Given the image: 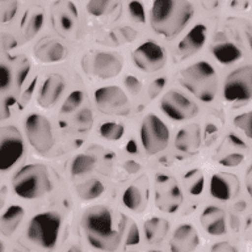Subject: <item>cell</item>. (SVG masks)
Instances as JSON below:
<instances>
[{
	"label": "cell",
	"instance_id": "23",
	"mask_svg": "<svg viewBox=\"0 0 252 252\" xmlns=\"http://www.w3.org/2000/svg\"><path fill=\"white\" fill-rule=\"evenodd\" d=\"M24 208L20 205H11L7 210H4L1 220H0V227L4 235H12L19 227L24 218Z\"/></svg>",
	"mask_w": 252,
	"mask_h": 252
},
{
	"label": "cell",
	"instance_id": "19",
	"mask_svg": "<svg viewBox=\"0 0 252 252\" xmlns=\"http://www.w3.org/2000/svg\"><path fill=\"white\" fill-rule=\"evenodd\" d=\"M201 145V131L197 125L184 126L177 131L175 138V147L184 154H194Z\"/></svg>",
	"mask_w": 252,
	"mask_h": 252
},
{
	"label": "cell",
	"instance_id": "2",
	"mask_svg": "<svg viewBox=\"0 0 252 252\" xmlns=\"http://www.w3.org/2000/svg\"><path fill=\"white\" fill-rule=\"evenodd\" d=\"M194 8L189 0H154L150 23L158 34L173 38L192 19Z\"/></svg>",
	"mask_w": 252,
	"mask_h": 252
},
{
	"label": "cell",
	"instance_id": "38",
	"mask_svg": "<svg viewBox=\"0 0 252 252\" xmlns=\"http://www.w3.org/2000/svg\"><path fill=\"white\" fill-rule=\"evenodd\" d=\"M12 86V71L11 68L5 64L1 63L0 66V90L5 92L11 88Z\"/></svg>",
	"mask_w": 252,
	"mask_h": 252
},
{
	"label": "cell",
	"instance_id": "25",
	"mask_svg": "<svg viewBox=\"0 0 252 252\" xmlns=\"http://www.w3.org/2000/svg\"><path fill=\"white\" fill-rule=\"evenodd\" d=\"M145 235L146 239L149 240L150 243H158L165 238L167 232H168L169 223L167 220L153 217L145 222Z\"/></svg>",
	"mask_w": 252,
	"mask_h": 252
},
{
	"label": "cell",
	"instance_id": "17",
	"mask_svg": "<svg viewBox=\"0 0 252 252\" xmlns=\"http://www.w3.org/2000/svg\"><path fill=\"white\" fill-rule=\"evenodd\" d=\"M200 244V236L192 224L184 223L173 231L172 239L169 242L171 252H192Z\"/></svg>",
	"mask_w": 252,
	"mask_h": 252
},
{
	"label": "cell",
	"instance_id": "37",
	"mask_svg": "<svg viewBox=\"0 0 252 252\" xmlns=\"http://www.w3.org/2000/svg\"><path fill=\"white\" fill-rule=\"evenodd\" d=\"M112 0H90L87 4V11L92 16H102L106 12Z\"/></svg>",
	"mask_w": 252,
	"mask_h": 252
},
{
	"label": "cell",
	"instance_id": "15",
	"mask_svg": "<svg viewBox=\"0 0 252 252\" xmlns=\"http://www.w3.org/2000/svg\"><path fill=\"white\" fill-rule=\"evenodd\" d=\"M239 192V180L234 173L218 172L210 179V194L218 201H228Z\"/></svg>",
	"mask_w": 252,
	"mask_h": 252
},
{
	"label": "cell",
	"instance_id": "20",
	"mask_svg": "<svg viewBox=\"0 0 252 252\" xmlns=\"http://www.w3.org/2000/svg\"><path fill=\"white\" fill-rule=\"evenodd\" d=\"M201 223L210 235L220 236L226 234L224 213L218 206H206L201 214Z\"/></svg>",
	"mask_w": 252,
	"mask_h": 252
},
{
	"label": "cell",
	"instance_id": "34",
	"mask_svg": "<svg viewBox=\"0 0 252 252\" xmlns=\"http://www.w3.org/2000/svg\"><path fill=\"white\" fill-rule=\"evenodd\" d=\"M234 125L240 129L246 134V137L252 139V110L246 112V113L238 114L234 118Z\"/></svg>",
	"mask_w": 252,
	"mask_h": 252
},
{
	"label": "cell",
	"instance_id": "51",
	"mask_svg": "<svg viewBox=\"0 0 252 252\" xmlns=\"http://www.w3.org/2000/svg\"><path fill=\"white\" fill-rule=\"evenodd\" d=\"M150 252H160V251H157V250H154V251H150Z\"/></svg>",
	"mask_w": 252,
	"mask_h": 252
},
{
	"label": "cell",
	"instance_id": "7",
	"mask_svg": "<svg viewBox=\"0 0 252 252\" xmlns=\"http://www.w3.org/2000/svg\"><path fill=\"white\" fill-rule=\"evenodd\" d=\"M25 133L31 146L38 154H47L54 146L50 121L39 113L29 114L25 120Z\"/></svg>",
	"mask_w": 252,
	"mask_h": 252
},
{
	"label": "cell",
	"instance_id": "13",
	"mask_svg": "<svg viewBox=\"0 0 252 252\" xmlns=\"http://www.w3.org/2000/svg\"><path fill=\"white\" fill-rule=\"evenodd\" d=\"M157 206L165 213H175L183 202V193L176 181L167 175L157 176Z\"/></svg>",
	"mask_w": 252,
	"mask_h": 252
},
{
	"label": "cell",
	"instance_id": "39",
	"mask_svg": "<svg viewBox=\"0 0 252 252\" xmlns=\"http://www.w3.org/2000/svg\"><path fill=\"white\" fill-rule=\"evenodd\" d=\"M244 157L242 154H228L224 158H222L220 160V164L223 165V167H228V168H232V167H238L243 163Z\"/></svg>",
	"mask_w": 252,
	"mask_h": 252
},
{
	"label": "cell",
	"instance_id": "18",
	"mask_svg": "<svg viewBox=\"0 0 252 252\" xmlns=\"http://www.w3.org/2000/svg\"><path fill=\"white\" fill-rule=\"evenodd\" d=\"M208 38V28L204 24H197L185 34V37L179 42L177 51L181 58H188L204 47Z\"/></svg>",
	"mask_w": 252,
	"mask_h": 252
},
{
	"label": "cell",
	"instance_id": "41",
	"mask_svg": "<svg viewBox=\"0 0 252 252\" xmlns=\"http://www.w3.org/2000/svg\"><path fill=\"white\" fill-rule=\"evenodd\" d=\"M125 86L131 94H138L142 91L141 80L134 76V75H127L125 78Z\"/></svg>",
	"mask_w": 252,
	"mask_h": 252
},
{
	"label": "cell",
	"instance_id": "24",
	"mask_svg": "<svg viewBox=\"0 0 252 252\" xmlns=\"http://www.w3.org/2000/svg\"><path fill=\"white\" fill-rule=\"evenodd\" d=\"M61 9L57 13V21L59 29L62 32H71L75 25V21L78 19V8L72 1H63L59 3Z\"/></svg>",
	"mask_w": 252,
	"mask_h": 252
},
{
	"label": "cell",
	"instance_id": "32",
	"mask_svg": "<svg viewBox=\"0 0 252 252\" xmlns=\"http://www.w3.org/2000/svg\"><path fill=\"white\" fill-rule=\"evenodd\" d=\"M83 100H84V94H83L82 91H72V92L67 96L64 102H63L62 108H61V113H72L74 110H76L79 106L82 105Z\"/></svg>",
	"mask_w": 252,
	"mask_h": 252
},
{
	"label": "cell",
	"instance_id": "6",
	"mask_svg": "<svg viewBox=\"0 0 252 252\" xmlns=\"http://www.w3.org/2000/svg\"><path fill=\"white\" fill-rule=\"evenodd\" d=\"M141 143L150 155L164 151L169 143V130L157 114H147L141 125Z\"/></svg>",
	"mask_w": 252,
	"mask_h": 252
},
{
	"label": "cell",
	"instance_id": "10",
	"mask_svg": "<svg viewBox=\"0 0 252 252\" xmlns=\"http://www.w3.org/2000/svg\"><path fill=\"white\" fill-rule=\"evenodd\" d=\"M83 70L100 79H112L122 71V61L113 53L100 51L83 59Z\"/></svg>",
	"mask_w": 252,
	"mask_h": 252
},
{
	"label": "cell",
	"instance_id": "49",
	"mask_svg": "<svg viewBox=\"0 0 252 252\" xmlns=\"http://www.w3.org/2000/svg\"><path fill=\"white\" fill-rule=\"evenodd\" d=\"M127 151L131 154H137L138 153V149L137 146H135V143H134V141H130L129 145H127Z\"/></svg>",
	"mask_w": 252,
	"mask_h": 252
},
{
	"label": "cell",
	"instance_id": "5",
	"mask_svg": "<svg viewBox=\"0 0 252 252\" xmlns=\"http://www.w3.org/2000/svg\"><path fill=\"white\" fill-rule=\"evenodd\" d=\"M62 227V217L57 212H43L35 214L27 228L28 239L45 251L54 250Z\"/></svg>",
	"mask_w": 252,
	"mask_h": 252
},
{
	"label": "cell",
	"instance_id": "46",
	"mask_svg": "<svg viewBox=\"0 0 252 252\" xmlns=\"http://www.w3.org/2000/svg\"><path fill=\"white\" fill-rule=\"evenodd\" d=\"M125 169L129 173H137L141 169V165L138 164L137 161L134 160H127L125 163Z\"/></svg>",
	"mask_w": 252,
	"mask_h": 252
},
{
	"label": "cell",
	"instance_id": "33",
	"mask_svg": "<svg viewBox=\"0 0 252 252\" xmlns=\"http://www.w3.org/2000/svg\"><path fill=\"white\" fill-rule=\"evenodd\" d=\"M0 9H1V23H9L17 13L19 1L17 0H0Z\"/></svg>",
	"mask_w": 252,
	"mask_h": 252
},
{
	"label": "cell",
	"instance_id": "16",
	"mask_svg": "<svg viewBox=\"0 0 252 252\" xmlns=\"http://www.w3.org/2000/svg\"><path fill=\"white\" fill-rule=\"evenodd\" d=\"M64 92V79L58 74L50 75L41 84L37 94V102L42 108H51Z\"/></svg>",
	"mask_w": 252,
	"mask_h": 252
},
{
	"label": "cell",
	"instance_id": "50",
	"mask_svg": "<svg viewBox=\"0 0 252 252\" xmlns=\"http://www.w3.org/2000/svg\"><path fill=\"white\" fill-rule=\"evenodd\" d=\"M67 252H83L82 248L79 247V246H72V247H70V250Z\"/></svg>",
	"mask_w": 252,
	"mask_h": 252
},
{
	"label": "cell",
	"instance_id": "3",
	"mask_svg": "<svg viewBox=\"0 0 252 252\" xmlns=\"http://www.w3.org/2000/svg\"><path fill=\"white\" fill-rule=\"evenodd\" d=\"M179 82L185 90L204 102L214 100L218 90V78L210 63L201 61L185 67L179 74Z\"/></svg>",
	"mask_w": 252,
	"mask_h": 252
},
{
	"label": "cell",
	"instance_id": "4",
	"mask_svg": "<svg viewBox=\"0 0 252 252\" xmlns=\"http://www.w3.org/2000/svg\"><path fill=\"white\" fill-rule=\"evenodd\" d=\"M12 188L21 198L37 200L51 192L53 183L46 167L38 163H33L24 165L13 175Z\"/></svg>",
	"mask_w": 252,
	"mask_h": 252
},
{
	"label": "cell",
	"instance_id": "1",
	"mask_svg": "<svg viewBox=\"0 0 252 252\" xmlns=\"http://www.w3.org/2000/svg\"><path fill=\"white\" fill-rule=\"evenodd\" d=\"M82 226L92 247L104 252L117 250L121 231L114 227L113 213L109 208L97 205L87 209L82 216Z\"/></svg>",
	"mask_w": 252,
	"mask_h": 252
},
{
	"label": "cell",
	"instance_id": "45",
	"mask_svg": "<svg viewBox=\"0 0 252 252\" xmlns=\"http://www.w3.org/2000/svg\"><path fill=\"white\" fill-rule=\"evenodd\" d=\"M227 138H228V142H230L234 147H238V149H246V147H247L246 142H244L239 135H236V134L234 133L228 134Z\"/></svg>",
	"mask_w": 252,
	"mask_h": 252
},
{
	"label": "cell",
	"instance_id": "35",
	"mask_svg": "<svg viewBox=\"0 0 252 252\" xmlns=\"http://www.w3.org/2000/svg\"><path fill=\"white\" fill-rule=\"evenodd\" d=\"M74 124L79 131H86L92 126L94 124V116L88 108H84L79 112L74 118Z\"/></svg>",
	"mask_w": 252,
	"mask_h": 252
},
{
	"label": "cell",
	"instance_id": "30",
	"mask_svg": "<svg viewBox=\"0 0 252 252\" xmlns=\"http://www.w3.org/2000/svg\"><path fill=\"white\" fill-rule=\"evenodd\" d=\"M142 193L138 187L135 185H130L125 189V192L122 194V202L125 205L126 208L130 210L137 212L142 206Z\"/></svg>",
	"mask_w": 252,
	"mask_h": 252
},
{
	"label": "cell",
	"instance_id": "47",
	"mask_svg": "<svg viewBox=\"0 0 252 252\" xmlns=\"http://www.w3.org/2000/svg\"><path fill=\"white\" fill-rule=\"evenodd\" d=\"M246 187H247L248 194L252 197V164L248 167L246 172Z\"/></svg>",
	"mask_w": 252,
	"mask_h": 252
},
{
	"label": "cell",
	"instance_id": "22",
	"mask_svg": "<svg viewBox=\"0 0 252 252\" xmlns=\"http://www.w3.org/2000/svg\"><path fill=\"white\" fill-rule=\"evenodd\" d=\"M212 53L214 58L222 64H232L243 57V53L239 47L230 41L214 43L212 46Z\"/></svg>",
	"mask_w": 252,
	"mask_h": 252
},
{
	"label": "cell",
	"instance_id": "27",
	"mask_svg": "<svg viewBox=\"0 0 252 252\" xmlns=\"http://www.w3.org/2000/svg\"><path fill=\"white\" fill-rule=\"evenodd\" d=\"M96 164V159L88 154H80L74 158L71 163V175L72 176H83L86 173L91 172Z\"/></svg>",
	"mask_w": 252,
	"mask_h": 252
},
{
	"label": "cell",
	"instance_id": "36",
	"mask_svg": "<svg viewBox=\"0 0 252 252\" xmlns=\"http://www.w3.org/2000/svg\"><path fill=\"white\" fill-rule=\"evenodd\" d=\"M129 13L135 23H146V11L139 0H131L129 3Z\"/></svg>",
	"mask_w": 252,
	"mask_h": 252
},
{
	"label": "cell",
	"instance_id": "31",
	"mask_svg": "<svg viewBox=\"0 0 252 252\" xmlns=\"http://www.w3.org/2000/svg\"><path fill=\"white\" fill-rule=\"evenodd\" d=\"M43 23H45V16H43V12L41 11L34 12V13L29 17V20L27 21V25H25V29H24L25 38L27 39L34 38L35 35L39 33V31L42 29Z\"/></svg>",
	"mask_w": 252,
	"mask_h": 252
},
{
	"label": "cell",
	"instance_id": "42",
	"mask_svg": "<svg viewBox=\"0 0 252 252\" xmlns=\"http://www.w3.org/2000/svg\"><path fill=\"white\" fill-rule=\"evenodd\" d=\"M29 71H31V63L28 62L27 59H24L23 63L19 66L17 76H16V82H17V87H19V88L23 87L25 79H27L28 75H29Z\"/></svg>",
	"mask_w": 252,
	"mask_h": 252
},
{
	"label": "cell",
	"instance_id": "43",
	"mask_svg": "<svg viewBox=\"0 0 252 252\" xmlns=\"http://www.w3.org/2000/svg\"><path fill=\"white\" fill-rule=\"evenodd\" d=\"M165 83H167V79L165 78H158L155 79L151 84L149 86V96L150 98H155L158 94H160L163 88L165 87Z\"/></svg>",
	"mask_w": 252,
	"mask_h": 252
},
{
	"label": "cell",
	"instance_id": "48",
	"mask_svg": "<svg viewBox=\"0 0 252 252\" xmlns=\"http://www.w3.org/2000/svg\"><path fill=\"white\" fill-rule=\"evenodd\" d=\"M202 5L206 9H214L218 5V0H202Z\"/></svg>",
	"mask_w": 252,
	"mask_h": 252
},
{
	"label": "cell",
	"instance_id": "12",
	"mask_svg": "<svg viewBox=\"0 0 252 252\" xmlns=\"http://www.w3.org/2000/svg\"><path fill=\"white\" fill-rule=\"evenodd\" d=\"M133 62L141 71L157 72L165 66L167 53L157 42L146 41L133 51Z\"/></svg>",
	"mask_w": 252,
	"mask_h": 252
},
{
	"label": "cell",
	"instance_id": "29",
	"mask_svg": "<svg viewBox=\"0 0 252 252\" xmlns=\"http://www.w3.org/2000/svg\"><path fill=\"white\" fill-rule=\"evenodd\" d=\"M98 133H100V135L102 138H105L108 141H118L125 134V126L122 125V124H118V122L113 121L104 122L100 126Z\"/></svg>",
	"mask_w": 252,
	"mask_h": 252
},
{
	"label": "cell",
	"instance_id": "40",
	"mask_svg": "<svg viewBox=\"0 0 252 252\" xmlns=\"http://www.w3.org/2000/svg\"><path fill=\"white\" fill-rule=\"evenodd\" d=\"M141 242V234H139V228L135 223H131L129 227V231H127V236H126V246L129 247H133V246H137Z\"/></svg>",
	"mask_w": 252,
	"mask_h": 252
},
{
	"label": "cell",
	"instance_id": "8",
	"mask_svg": "<svg viewBox=\"0 0 252 252\" xmlns=\"http://www.w3.org/2000/svg\"><path fill=\"white\" fill-rule=\"evenodd\" d=\"M24 150L20 130L13 125L3 126L0 129V169L5 172L13 168L23 157Z\"/></svg>",
	"mask_w": 252,
	"mask_h": 252
},
{
	"label": "cell",
	"instance_id": "21",
	"mask_svg": "<svg viewBox=\"0 0 252 252\" xmlns=\"http://www.w3.org/2000/svg\"><path fill=\"white\" fill-rule=\"evenodd\" d=\"M34 53L37 59L42 63L61 62L67 57L66 47L55 39H47L37 45Z\"/></svg>",
	"mask_w": 252,
	"mask_h": 252
},
{
	"label": "cell",
	"instance_id": "9",
	"mask_svg": "<svg viewBox=\"0 0 252 252\" xmlns=\"http://www.w3.org/2000/svg\"><path fill=\"white\" fill-rule=\"evenodd\" d=\"M223 96L228 102L252 100V66L246 64L228 74L224 80Z\"/></svg>",
	"mask_w": 252,
	"mask_h": 252
},
{
	"label": "cell",
	"instance_id": "44",
	"mask_svg": "<svg viewBox=\"0 0 252 252\" xmlns=\"http://www.w3.org/2000/svg\"><path fill=\"white\" fill-rule=\"evenodd\" d=\"M212 252H238L236 248L228 242H218L212 247Z\"/></svg>",
	"mask_w": 252,
	"mask_h": 252
},
{
	"label": "cell",
	"instance_id": "26",
	"mask_svg": "<svg viewBox=\"0 0 252 252\" xmlns=\"http://www.w3.org/2000/svg\"><path fill=\"white\" fill-rule=\"evenodd\" d=\"M76 192L80 200L83 201H92L96 200L105 192V185L102 184L98 179H90L84 181L82 184L76 187Z\"/></svg>",
	"mask_w": 252,
	"mask_h": 252
},
{
	"label": "cell",
	"instance_id": "28",
	"mask_svg": "<svg viewBox=\"0 0 252 252\" xmlns=\"http://www.w3.org/2000/svg\"><path fill=\"white\" fill-rule=\"evenodd\" d=\"M185 187L192 196H200L205 187L204 175L200 169H190L184 176Z\"/></svg>",
	"mask_w": 252,
	"mask_h": 252
},
{
	"label": "cell",
	"instance_id": "14",
	"mask_svg": "<svg viewBox=\"0 0 252 252\" xmlns=\"http://www.w3.org/2000/svg\"><path fill=\"white\" fill-rule=\"evenodd\" d=\"M94 101L104 113H120L129 105V98L117 86L101 87L94 91Z\"/></svg>",
	"mask_w": 252,
	"mask_h": 252
},
{
	"label": "cell",
	"instance_id": "11",
	"mask_svg": "<svg viewBox=\"0 0 252 252\" xmlns=\"http://www.w3.org/2000/svg\"><path fill=\"white\" fill-rule=\"evenodd\" d=\"M160 108L165 116L172 118L175 121H185L196 117L198 113V106L192 101L188 96L181 94L179 91H168L161 97Z\"/></svg>",
	"mask_w": 252,
	"mask_h": 252
}]
</instances>
